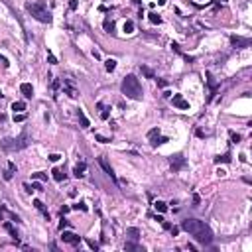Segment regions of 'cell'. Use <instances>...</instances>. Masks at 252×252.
Masks as SVG:
<instances>
[{"label":"cell","instance_id":"1","mask_svg":"<svg viewBox=\"0 0 252 252\" xmlns=\"http://www.w3.org/2000/svg\"><path fill=\"white\" fill-rule=\"evenodd\" d=\"M181 229H183L185 233H189L191 237H195V240L201 242V244H211V240H213L211 229H209L205 223L197 221V219H187V221H183L181 223Z\"/></svg>","mask_w":252,"mask_h":252},{"label":"cell","instance_id":"2","mask_svg":"<svg viewBox=\"0 0 252 252\" xmlns=\"http://www.w3.org/2000/svg\"><path fill=\"white\" fill-rule=\"evenodd\" d=\"M122 93H124L128 99H134L138 100L142 96V87H140V81H138L134 75H126L124 81H122Z\"/></svg>","mask_w":252,"mask_h":252},{"label":"cell","instance_id":"3","mask_svg":"<svg viewBox=\"0 0 252 252\" xmlns=\"http://www.w3.org/2000/svg\"><path fill=\"white\" fill-rule=\"evenodd\" d=\"M28 10H30V14L34 16L37 22H44V24H49V22H51V14H49V10H47L45 2L28 4Z\"/></svg>","mask_w":252,"mask_h":252},{"label":"cell","instance_id":"4","mask_svg":"<svg viewBox=\"0 0 252 252\" xmlns=\"http://www.w3.org/2000/svg\"><path fill=\"white\" fill-rule=\"evenodd\" d=\"M61 87H63V91H65V95H69L71 99H77L79 96V89L75 87V83L71 81V79H63Z\"/></svg>","mask_w":252,"mask_h":252},{"label":"cell","instance_id":"5","mask_svg":"<svg viewBox=\"0 0 252 252\" xmlns=\"http://www.w3.org/2000/svg\"><path fill=\"white\" fill-rule=\"evenodd\" d=\"M171 105L175 106V109H179V110H187L189 109V103L183 99L181 95H173V99H171Z\"/></svg>","mask_w":252,"mask_h":252},{"label":"cell","instance_id":"6","mask_svg":"<svg viewBox=\"0 0 252 252\" xmlns=\"http://www.w3.org/2000/svg\"><path fill=\"white\" fill-rule=\"evenodd\" d=\"M61 238H63V242H67V244H73V246H77L79 242H81V238H79V237H77L75 233H69V230H63Z\"/></svg>","mask_w":252,"mask_h":252},{"label":"cell","instance_id":"7","mask_svg":"<svg viewBox=\"0 0 252 252\" xmlns=\"http://www.w3.org/2000/svg\"><path fill=\"white\" fill-rule=\"evenodd\" d=\"M85 171H87V164H85L83 160H81V162H79V164L73 168V175H75V177H83Z\"/></svg>","mask_w":252,"mask_h":252},{"label":"cell","instance_id":"8","mask_svg":"<svg viewBox=\"0 0 252 252\" xmlns=\"http://www.w3.org/2000/svg\"><path fill=\"white\" fill-rule=\"evenodd\" d=\"M20 91H22V95L26 99H32V95H34V87H32L30 83H22L20 85Z\"/></svg>","mask_w":252,"mask_h":252},{"label":"cell","instance_id":"9","mask_svg":"<svg viewBox=\"0 0 252 252\" xmlns=\"http://www.w3.org/2000/svg\"><path fill=\"white\" fill-rule=\"evenodd\" d=\"M34 205H36V209H37V211H41V213H44V217L47 219V221H49V213H47V209L44 207V203H41L40 199H36V201H34Z\"/></svg>","mask_w":252,"mask_h":252},{"label":"cell","instance_id":"10","mask_svg":"<svg viewBox=\"0 0 252 252\" xmlns=\"http://www.w3.org/2000/svg\"><path fill=\"white\" fill-rule=\"evenodd\" d=\"M99 164L100 165H103V169L106 171V173H109L110 175V177H114V173H112V168H110V165H109V162H106V160L105 158H99Z\"/></svg>","mask_w":252,"mask_h":252},{"label":"cell","instance_id":"11","mask_svg":"<svg viewBox=\"0 0 252 252\" xmlns=\"http://www.w3.org/2000/svg\"><path fill=\"white\" fill-rule=\"evenodd\" d=\"M77 116H79V120H81V126H83V128H89V118L85 116V112H83L81 109L77 110Z\"/></svg>","mask_w":252,"mask_h":252},{"label":"cell","instance_id":"12","mask_svg":"<svg viewBox=\"0 0 252 252\" xmlns=\"http://www.w3.org/2000/svg\"><path fill=\"white\" fill-rule=\"evenodd\" d=\"M12 110H14V112H22V110H26V103H22V100H16V103L12 105Z\"/></svg>","mask_w":252,"mask_h":252},{"label":"cell","instance_id":"13","mask_svg":"<svg viewBox=\"0 0 252 252\" xmlns=\"http://www.w3.org/2000/svg\"><path fill=\"white\" fill-rule=\"evenodd\" d=\"M96 106H99V110H100V118H103V120H106V118H109V109H106V106H105L103 103H99Z\"/></svg>","mask_w":252,"mask_h":252},{"label":"cell","instance_id":"14","mask_svg":"<svg viewBox=\"0 0 252 252\" xmlns=\"http://www.w3.org/2000/svg\"><path fill=\"white\" fill-rule=\"evenodd\" d=\"M150 142H152V146H158V144H165V142H168V138H162V136L158 134V136L150 138Z\"/></svg>","mask_w":252,"mask_h":252},{"label":"cell","instance_id":"15","mask_svg":"<svg viewBox=\"0 0 252 252\" xmlns=\"http://www.w3.org/2000/svg\"><path fill=\"white\" fill-rule=\"evenodd\" d=\"M14 171H16V165L14 164H8V169H6V173H4V179H12Z\"/></svg>","mask_w":252,"mask_h":252},{"label":"cell","instance_id":"16","mask_svg":"<svg viewBox=\"0 0 252 252\" xmlns=\"http://www.w3.org/2000/svg\"><path fill=\"white\" fill-rule=\"evenodd\" d=\"M154 207H156V211H160V213H165V211H168V205H165L164 201H156V203H154Z\"/></svg>","mask_w":252,"mask_h":252},{"label":"cell","instance_id":"17","mask_svg":"<svg viewBox=\"0 0 252 252\" xmlns=\"http://www.w3.org/2000/svg\"><path fill=\"white\" fill-rule=\"evenodd\" d=\"M230 41H233L234 45H248L250 44L248 40H242V37H230Z\"/></svg>","mask_w":252,"mask_h":252},{"label":"cell","instance_id":"18","mask_svg":"<svg viewBox=\"0 0 252 252\" xmlns=\"http://www.w3.org/2000/svg\"><path fill=\"white\" fill-rule=\"evenodd\" d=\"M183 164H185L183 158L177 156V158H175V162H171V168H173V169H179V168H183Z\"/></svg>","mask_w":252,"mask_h":252},{"label":"cell","instance_id":"19","mask_svg":"<svg viewBox=\"0 0 252 252\" xmlns=\"http://www.w3.org/2000/svg\"><path fill=\"white\" fill-rule=\"evenodd\" d=\"M51 173H53V179H55V181H61L63 177H65V175H63V171H61V169H57V168L53 169Z\"/></svg>","mask_w":252,"mask_h":252},{"label":"cell","instance_id":"20","mask_svg":"<svg viewBox=\"0 0 252 252\" xmlns=\"http://www.w3.org/2000/svg\"><path fill=\"white\" fill-rule=\"evenodd\" d=\"M105 67H106V71H114V67H116V61H114V59H106Z\"/></svg>","mask_w":252,"mask_h":252},{"label":"cell","instance_id":"21","mask_svg":"<svg viewBox=\"0 0 252 252\" xmlns=\"http://www.w3.org/2000/svg\"><path fill=\"white\" fill-rule=\"evenodd\" d=\"M32 179L44 181V179H47V173H41V171H37V173H32Z\"/></svg>","mask_w":252,"mask_h":252},{"label":"cell","instance_id":"22","mask_svg":"<svg viewBox=\"0 0 252 252\" xmlns=\"http://www.w3.org/2000/svg\"><path fill=\"white\" fill-rule=\"evenodd\" d=\"M217 164H221V162H224V164H229L230 162V154H223V156H219L217 160H215Z\"/></svg>","mask_w":252,"mask_h":252},{"label":"cell","instance_id":"23","mask_svg":"<svg viewBox=\"0 0 252 252\" xmlns=\"http://www.w3.org/2000/svg\"><path fill=\"white\" fill-rule=\"evenodd\" d=\"M150 22H152V24H160V22H162V18H160L156 12H152V14H150Z\"/></svg>","mask_w":252,"mask_h":252},{"label":"cell","instance_id":"24","mask_svg":"<svg viewBox=\"0 0 252 252\" xmlns=\"http://www.w3.org/2000/svg\"><path fill=\"white\" fill-rule=\"evenodd\" d=\"M132 30H134V24L128 20V22H124V32L126 34H132Z\"/></svg>","mask_w":252,"mask_h":252},{"label":"cell","instance_id":"25","mask_svg":"<svg viewBox=\"0 0 252 252\" xmlns=\"http://www.w3.org/2000/svg\"><path fill=\"white\" fill-rule=\"evenodd\" d=\"M142 73L146 75L148 79H152V77H154V71H152V69H150V67H142Z\"/></svg>","mask_w":252,"mask_h":252},{"label":"cell","instance_id":"26","mask_svg":"<svg viewBox=\"0 0 252 252\" xmlns=\"http://www.w3.org/2000/svg\"><path fill=\"white\" fill-rule=\"evenodd\" d=\"M124 250H142L140 246H136V244H132V242H126L124 244Z\"/></svg>","mask_w":252,"mask_h":252},{"label":"cell","instance_id":"27","mask_svg":"<svg viewBox=\"0 0 252 252\" xmlns=\"http://www.w3.org/2000/svg\"><path fill=\"white\" fill-rule=\"evenodd\" d=\"M4 229H6L8 233H10V234H12V237L16 238V230H14V227H12V224H10V223H6V224H4Z\"/></svg>","mask_w":252,"mask_h":252},{"label":"cell","instance_id":"28","mask_svg":"<svg viewBox=\"0 0 252 252\" xmlns=\"http://www.w3.org/2000/svg\"><path fill=\"white\" fill-rule=\"evenodd\" d=\"M112 28H114V24H112L110 20H105V30H109V32H112Z\"/></svg>","mask_w":252,"mask_h":252},{"label":"cell","instance_id":"29","mask_svg":"<svg viewBox=\"0 0 252 252\" xmlns=\"http://www.w3.org/2000/svg\"><path fill=\"white\" fill-rule=\"evenodd\" d=\"M95 138H96V140H99V142H103V144H109V142H110V140H109V138H105V136H100V134H96V136H95Z\"/></svg>","mask_w":252,"mask_h":252},{"label":"cell","instance_id":"30","mask_svg":"<svg viewBox=\"0 0 252 252\" xmlns=\"http://www.w3.org/2000/svg\"><path fill=\"white\" fill-rule=\"evenodd\" d=\"M158 134H160V130H158V128H152V130L148 132V138H154V136H158Z\"/></svg>","mask_w":252,"mask_h":252},{"label":"cell","instance_id":"31","mask_svg":"<svg viewBox=\"0 0 252 252\" xmlns=\"http://www.w3.org/2000/svg\"><path fill=\"white\" fill-rule=\"evenodd\" d=\"M14 120L16 122H22V120H26V114H16V112H14Z\"/></svg>","mask_w":252,"mask_h":252},{"label":"cell","instance_id":"32","mask_svg":"<svg viewBox=\"0 0 252 252\" xmlns=\"http://www.w3.org/2000/svg\"><path fill=\"white\" fill-rule=\"evenodd\" d=\"M47 59H49V63H53V65L57 63V59H55V55H53V53H47Z\"/></svg>","mask_w":252,"mask_h":252},{"label":"cell","instance_id":"33","mask_svg":"<svg viewBox=\"0 0 252 252\" xmlns=\"http://www.w3.org/2000/svg\"><path fill=\"white\" fill-rule=\"evenodd\" d=\"M87 244H89V246H91V248H93V250H96V248H99V244H96L95 240H87Z\"/></svg>","mask_w":252,"mask_h":252},{"label":"cell","instance_id":"34","mask_svg":"<svg viewBox=\"0 0 252 252\" xmlns=\"http://www.w3.org/2000/svg\"><path fill=\"white\" fill-rule=\"evenodd\" d=\"M73 209H81V211H87V205H83V203H77V205H73Z\"/></svg>","mask_w":252,"mask_h":252},{"label":"cell","instance_id":"35","mask_svg":"<svg viewBox=\"0 0 252 252\" xmlns=\"http://www.w3.org/2000/svg\"><path fill=\"white\" fill-rule=\"evenodd\" d=\"M199 201H201V197L195 193V195H193V205H199Z\"/></svg>","mask_w":252,"mask_h":252},{"label":"cell","instance_id":"36","mask_svg":"<svg viewBox=\"0 0 252 252\" xmlns=\"http://www.w3.org/2000/svg\"><path fill=\"white\" fill-rule=\"evenodd\" d=\"M69 8H71V10H77V0H71V2H69Z\"/></svg>","mask_w":252,"mask_h":252},{"label":"cell","instance_id":"37","mask_svg":"<svg viewBox=\"0 0 252 252\" xmlns=\"http://www.w3.org/2000/svg\"><path fill=\"white\" fill-rule=\"evenodd\" d=\"M61 156H59V154H51V156H49V160H51V162H57V160H59Z\"/></svg>","mask_w":252,"mask_h":252},{"label":"cell","instance_id":"38","mask_svg":"<svg viewBox=\"0 0 252 252\" xmlns=\"http://www.w3.org/2000/svg\"><path fill=\"white\" fill-rule=\"evenodd\" d=\"M128 233H130V234H132V237H134V238H136V237H138V230H136V229H128Z\"/></svg>","mask_w":252,"mask_h":252},{"label":"cell","instance_id":"39","mask_svg":"<svg viewBox=\"0 0 252 252\" xmlns=\"http://www.w3.org/2000/svg\"><path fill=\"white\" fill-rule=\"evenodd\" d=\"M230 138H233V142H240V136H238V134H230Z\"/></svg>","mask_w":252,"mask_h":252},{"label":"cell","instance_id":"40","mask_svg":"<svg viewBox=\"0 0 252 252\" xmlns=\"http://www.w3.org/2000/svg\"><path fill=\"white\" fill-rule=\"evenodd\" d=\"M2 217H4V207L0 205V219H2Z\"/></svg>","mask_w":252,"mask_h":252},{"label":"cell","instance_id":"41","mask_svg":"<svg viewBox=\"0 0 252 252\" xmlns=\"http://www.w3.org/2000/svg\"><path fill=\"white\" fill-rule=\"evenodd\" d=\"M0 96H2V93H0Z\"/></svg>","mask_w":252,"mask_h":252}]
</instances>
